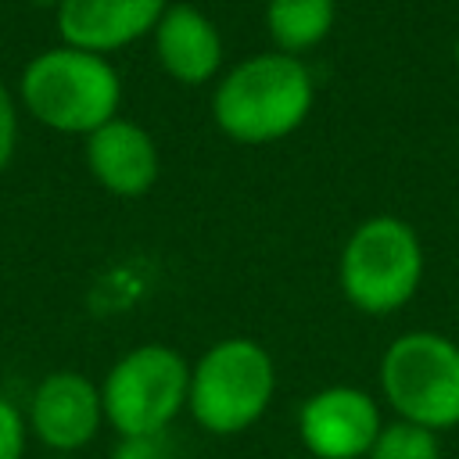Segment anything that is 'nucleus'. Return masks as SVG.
<instances>
[{
    "label": "nucleus",
    "mask_w": 459,
    "mask_h": 459,
    "mask_svg": "<svg viewBox=\"0 0 459 459\" xmlns=\"http://www.w3.org/2000/svg\"><path fill=\"white\" fill-rule=\"evenodd\" d=\"M316 104V82L301 57L265 50L219 75L212 118L237 143H276L290 136Z\"/></svg>",
    "instance_id": "f257e3e1"
},
{
    "label": "nucleus",
    "mask_w": 459,
    "mask_h": 459,
    "mask_svg": "<svg viewBox=\"0 0 459 459\" xmlns=\"http://www.w3.org/2000/svg\"><path fill=\"white\" fill-rule=\"evenodd\" d=\"M18 100L54 133L90 136L118 115L122 79L108 57L61 43L22 68Z\"/></svg>",
    "instance_id": "f03ea898"
},
{
    "label": "nucleus",
    "mask_w": 459,
    "mask_h": 459,
    "mask_svg": "<svg viewBox=\"0 0 459 459\" xmlns=\"http://www.w3.org/2000/svg\"><path fill=\"white\" fill-rule=\"evenodd\" d=\"M273 391V355L251 337H226L190 366L186 409L208 434H240L265 416Z\"/></svg>",
    "instance_id": "7ed1b4c3"
},
{
    "label": "nucleus",
    "mask_w": 459,
    "mask_h": 459,
    "mask_svg": "<svg viewBox=\"0 0 459 459\" xmlns=\"http://www.w3.org/2000/svg\"><path fill=\"white\" fill-rule=\"evenodd\" d=\"M337 280L359 312H398L423 280V244L416 230L398 215H369L344 240Z\"/></svg>",
    "instance_id": "20e7f679"
},
{
    "label": "nucleus",
    "mask_w": 459,
    "mask_h": 459,
    "mask_svg": "<svg viewBox=\"0 0 459 459\" xmlns=\"http://www.w3.org/2000/svg\"><path fill=\"white\" fill-rule=\"evenodd\" d=\"M380 391L398 420L427 430L459 423V344L434 330L398 333L380 359Z\"/></svg>",
    "instance_id": "39448f33"
},
{
    "label": "nucleus",
    "mask_w": 459,
    "mask_h": 459,
    "mask_svg": "<svg viewBox=\"0 0 459 459\" xmlns=\"http://www.w3.org/2000/svg\"><path fill=\"white\" fill-rule=\"evenodd\" d=\"M190 394V366L169 344L126 351L100 384L104 420L118 437H158L179 416Z\"/></svg>",
    "instance_id": "423d86ee"
},
{
    "label": "nucleus",
    "mask_w": 459,
    "mask_h": 459,
    "mask_svg": "<svg viewBox=\"0 0 459 459\" xmlns=\"http://www.w3.org/2000/svg\"><path fill=\"white\" fill-rule=\"evenodd\" d=\"M380 427L377 398L355 384H330L298 409V437L312 459H366Z\"/></svg>",
    "instance_id": "0eeeda50"
},
{
    "label": "nucleus",
    "mask_w": 459,
    "mask_h": 459,
    "mask_svg": "<svg viewBox=\"0 0 459 459\" xmlns=\"http://www.w3.org/2000/svg\"><path fill=\"white\" fill-rule=\"evenodd\" d=\"M29 430L54 452H75L86 448L100 423H104V402L100 387L72 369L50 373L36 384L25 412Z\"/></svg>",
    "instance_id": "6e6552de"
},
{
    "label": "nucleus",
    "mask_w": 459,
    "mask_h": 459,
    "mask_svg": "<svg viewBox=\"0 0 459 459\" xmlns=\"http://www.w3.org/2000/svg\"><path fill=\"white\" fill-rule=\"evenodd\" d=\"M165 7L169 0H65L54 18L65 47L108 57L154 32Z\"/></svg>",
    "instance_id": "1a4fd4ad"
},
{
    "label": "nucleus",
    "mask_w": 459,
    "mask_h": 459,
    "mask_svg": "<svg viewBox=\"0 0 459 459\" xmlns=\"http://www.w3.org/2000/svg\"><path fill=\"white\" fill-rule=\"evenodd\" d=\"M90 176L115 197H143L158 179V147L133 118H111L86 136Z\"/></svg>",
    "instance_id": "9d476101"
},
{
    "label": "nucleus",
    "mask_w": 459,
    "mask_h": 459,
    "mask_svg": "<svg viewBox=\"0 0 459 459\" xmlns=\"http://www.w3.org/2000/svg\"><path fill=\"white\" fill-rule=\"evenodd\" d=\"M154 54L169 79L183 86L212 82L222 72V36L215 22L194 4H169L154 25Z\"/></svg>",
    "instance_id": "9b49d317"
},
{
    "label": "nucleus",
    "mask_w": 459,
    "mask_h": 459,
    "mask_svg": "<svg viewBox=\"0 0 459 459\" xmlns=\"http://www.w3.org/2000/svg\"><path fill=\"white\" fill-rule=\"evenodd\" d=\"M337 18V0H269L265 4V29L276 50L283 54H308L316 50Z\"/></svg>",
    "instance_id": "f8f14e48"
},
{
    "label": "nucleus",
    "mask_w": 459,
    "mask_h": 459,
    "mask_svg": "<svg viewBox=\"0 0 459 459\" xmlns=\"http://www.w3.org/2000/svg\"><path fill=\"white\" fill-rule=\"evenodd\" d=\"M366 459H441V445L434 430L409 420H391L380 427Z\"/></svg>",
    "instance_id": "ddd939ff"
},
{
    "label": "nucleus",
    "mask_w": 459,
    "mask_h": 459,
    "mask_svg": "<svg viewBox=\"0 0 459 459\" xmlns=\"http://www.w3.org/2000/svg\"><path fill=\"white\" fill-rule=\"evenodd\" d=\"M25 437H29L25 416L0 394V459H22L25 455Z\"/></svg>",
    "instance_id": "4468645a"
},
{
    "label": "nucleus",
    "mask_w": 459,
    "mask_h": 459,
    "mask_svg": "<svg viewBox=\"0 0 459 459\" xmlns=\"http://www.w3.org/2000/svg\"><path fill=\"white\" fill-rule=\"evenodd\" d=\"M14 147H18V108L11 90L0 82V172L11 165Z\"/></svg>",
    "instance_id": "2eb2a0df"
},
{
    "label": "nucleus",
    "mask_w": 459,
    "mask_h": 459,
    "mask_svg": "<svg viewBox=\"0 0 459 459\" xmlns=\"http://www.w3.org/2000/svg\"><path fill=\"white\" fill-rule=\"evenodd\" d=\"M111 459H169L165 434H158V437H122L111 452Z\"/></svg>",
    "instance_id": "dca6fc26"
},
{
    "label": "nucleus",
    "mask_w": 459,
    "mask_h": 459,
    "mask_svg": "<svg viewBox=\"0 0 459 459\" xmlns=\"http://www.w3.org/2000/svg\"><path fill=\"white\" fill-rule=\"evenodd\" d=\"M29 4H32V7H50V11H57L65 0H29Z\"/></svg>",
    "instance_id": "f3484780"
},
{
    "label": "nucleus",
    "mask_w": 459,
    "mask_h": 459,
    "mask_svg": "<svg viewBox=\"0 0 459 459\" xmlns=\"http://www.w3.org/2000/svg\"><path fill=\"white\" fill-rule=\"evenodd\" d=\"M455 68H459V39H455Z\"/></svg>",
    "instance_id": "a211bd4d"
}]
</instances>
